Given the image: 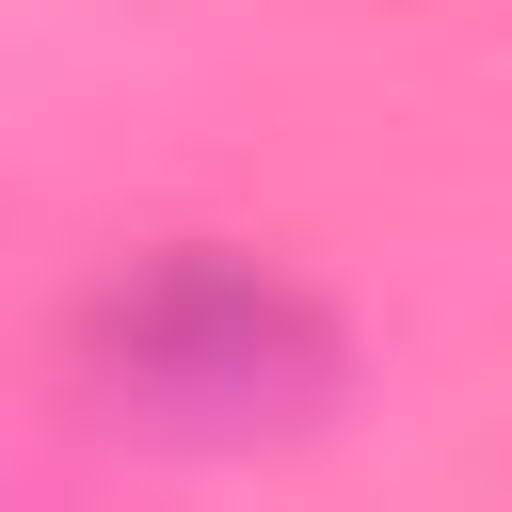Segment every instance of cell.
Returning <instances> with one entry per match:
<instances>
[{"mask_svg": "<svg viewBox=\"0 0 512 512\" xmlns=\"http://www.w3.org/2000/svg\"><path fill=\"white\" fill-rule=\"evenodd\" d=\"M96 384L160 432H288L336 384V336L256 256H160L144 288L96 304Z\"/></svg>", "mask_w": 512, "mask_h": 512, "instance_id": "6da1fadb", "label": "cell"}]
</instances>
